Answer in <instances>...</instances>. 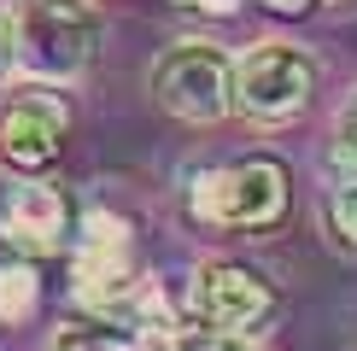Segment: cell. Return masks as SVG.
Masks as SVG:
<instances>
[{"label": "cell", "mask_w": 357, "mask_h": 351, "mask_svg": "<svg viewBox=\"0 0 357 351\" xmlns=\"http://www.w3.org/2000/svg\"><path fill=\"white\" fill-rule=\"evenodd\" d=\"M188 211L205 228H229V234H252L270 228L287 211V164L270 153H246V158H222V164L199 170L188 182Z\"/></svg>", "instance_id": "cell-1"}, {"label": "cell", "mask_w": 357, "mask_h": 351, "mask_svg": "<svg viewBox=\"0 0 357 351\" xmlns=\"http://www.w3.org/2000/svg\"><path fill=\"white\" fill-rule=\"evenodd\" d=\"M12 36H18V77L65 88L94 65L100 12L88 0H29L12 18Z\"/></svg>", "instance_id": "cell-2"}, {"label": "cell", "mask_w": 357, "mask_h": 351, "mask_svg": "<svg viewBox=\"0 0 357 351\" xmlns=\"http://www.w3.org/2000/svg\"><path fill=\"white\" fill-rule=\"evenodd\" d=\"M146 88H153L158 111H170L176 123H193V129L222 123L234 111V65L217 41H176V47H165Z\"/></svg>", "instance_id": "cell-3"}, {"label": "cell", "mask_w": 357, "mask_h": 351, "mask_svg": "<svg viewBox=\"0 0 357 351\" xmlns=\"http://www.w3.org/2000/svg\"><path fill=\"white\" fill-rule=\"evenodd\" d=\"M70 281H77V299L94 311L135 299L141 252H135V223L123 211H82L77 240H70Z\"/></svg>", "instance_id": "cell-4"}, {"label": "cell", "mask_w": 357, "mask_h": 351, "mask_svg": "<svg viewBox=\"0 0 357 351\" xmlns=\"http://www.w3.org/2000/svg\"><path fill=\"white\" fill-rule=\"evenodd\" d=\"M317 100V58L293 41H258L234 58V111L258 123H293Z\"/></svg>", "instance_id": "cell-5"}, {"label": "cell", "mask_w": 357, "mask_h": 351, "mask_svg": "<svg viewBox=\"0 0 357 351\" xmlns=\"http://www.w3.org/2000/svg\"><path fill=\"white\" fill-rule=\"evenodd\" d=\"M281 316V292L264 270H252L241 258H211L193 270V322L217 334H264Z\"/></svg>", "instance_id": "cell-6"}, {"label": "cell", "mask_w": 357, "mask_h": 351, "mask_svg": "<svg viewBox=\"0 0 357 351\" xmlns=\"http://www.w3.org/2000/svg\"><path fill=\"white\" fill-rule=\"evenodd\" d=\"M82 217L70 211V199L59 194L41 176H18V182L0 194V246L24 258H59L70 252Z\"/></svg>", "instance_id": "cell-7"}, {"label": "cell", "mask_w": 357, "mask_h": 351, "mask_svg": "<svg viewBox=\"0 0 357 351\" xmlns=\"http://www.w3.org/2000/svg\"><path fill=\"white\" fill-rule=\"evenodd\" d=\"M70 111L53 94H18L0 106V170L12 176H47L65 153Z\"/></svg>", "instance_id": "cell-8"}, {"label": "cell", "mask_w": 357, "mask_h": 351, "mask_svg": "<svg viewBox=\"0 0 357 351\" xmlns=\"http://www.w3.org/2000/svg\"><path fill=\"white\" fill-rule=\"evenodd\" d=\"M41 311V270L36 258L6 252L0 258V328H24Z\"/></svg>", "instance_id": "cell-9"}, {"label": "cell", "mask_w": 357, "mask_h": 351, "mask_svg": "<svg viewBox=\"0 0 357 351\" xmlns=\"http://www.w3.org/2000/svg\"><path fill=\"white\" fill-rule=\"evenodd\" d=\"M47 351H176V340H158V334H146V328L94 322V328H65Z\"/></svg>", "instance_id": "cell-10"}, {"label": "cell", "mask_w": 357, "mask_h": 351, "mask_svg": "<svg viewBox=\"0 0 357 351\" xmlns=\"http://www.w3.org/2000/svg\"><path fill=\"white\" fill-rule=\"evenodd\" d=\"M322 164H328V176H340V182H357V88H351V100L334 117V135H328Z\"/></svg>", "instance_id": "cell-11"}, {"label": "cell", "mask_w": 357, "mask_h": 351, "mask_svg": "<svg viewBox=\"0 0 357 351\" xmlns=\"http://www.w3.org/2000/svg\"><path fill=\"white\" fill-rule=\"evenodd\" d=\"M322 223H328V240L357 252V182H340L328 199H322Z\"/></svg>", "instance_id": "cell-12"}, {"label": "cell", "mask_w": 357, "mask_h": 351, "mask_svg": "<svg viewBox=\"0 0 357 351\" xmlns=\"http://www.w3.org/2000/svg\"><path fill=\"white\" fill-rule=\"evenodd\" d=\"M176 351H252V340H246V334H217V328H205V334H182Z\"/></svg>", "instance_id": "cell-13"}, {"label": "cell", "mask_w": 357, "mask_h": 351, "mask_svg": "<svg viewBox=\"0 0 357 351\" xmlns=\"http://www.w3.org/2000/svg\"><path fill=\"white\" fill-rule=\"evenodd\" d=\"M18 77V36H12V24L0 18V88Z\"/></svg>", "instance_id": "cell-14"}, {"label": "cell", "mask_w": 357, "mask_h": 351, "mask_svg": "<svg viewBox=\"0 0 357 351\" xmlns=\"http://www.w3.org/2000/svg\"><path fill=\"white\" fill-rule=\"evenodd\" d=\"M258 6H264V12H275V18H310L322 0H258Z\"/></svg>", "instance_id": "cell-15"}, {"label": "cell", "mask_w": 357, "mask_h": 351, "mask_svg": "<svg viewBox=\"0 0 357 351\" xmlns=\"http://www.w3.org/2000/svg\"><path fill=\"white\" fill-rule=\"evenodd\" d=\"M176 6H193V12H211V18H229V12H241L246 0H176Z\"/></svg>", "instance_id": "cell-16"}]
</instances>
